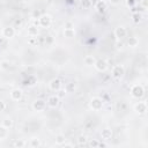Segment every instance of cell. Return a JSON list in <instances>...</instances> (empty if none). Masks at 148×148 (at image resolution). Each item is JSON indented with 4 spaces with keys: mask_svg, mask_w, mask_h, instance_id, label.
I'll use <instances>...</instances> for the list:
<instances>
[{
    "mask_svg": "<svg viewBox=\"0 0 148 148\" xmlns=\"http://www.w3.org/2000/svg\"><path fill=\"white\" fill-rule=\"evenodd\" d=\"M15 146H16V147H22V146H24V142H23V141H17V142L15 143Z\"/></svg>",
    "mask_w": 148,
    "mask_h": 148,
    "instance_id": "26",
    "label": "cell"
},
{
    "mask_svg": "<svg viewBox=\"0 0 148 148\" xmlns=\"http://www.w3.org/2000/svg\"><path fill=\"white\" fill-rule=\"evenodd\" d=\"M31 146H40V142L37 139H32L31 140Z\"/></svg>",
    "mask_w": 148,
    "mask_h": 148,
    "instance_id": "23",
    "label": "cell"
},
{
    "mask_svg": "<svg viewBox=\"0 0 148 148\" xmlns=\"http://www.w3.org/2000/svg\"><path fill=\"white\" fill-rule=\"evenodd\" d=\"M131 92H132V96H133V97H135V98H140V97H142V96H143L145 90H143V88H142L141 86L135 84V86H133V87H132Z\"/></svg>",
    "mask_w": 148,
    "mask_h": 148,
    "instance_id": "2",
    "label": "cell"
},
{
    "mask_svg": "<svg viewBox=\"0 0 148 148\" xmlns=\"http://www.w3.org/2000/svg\"><path fill=\"white\" fill-rule=\"evenodd\" d=\"M99 143L98 142H96V141H91L90 143H89V146H98Z\"/></svg>",
    "mask_w": 148,
    "mask_h": 148,
    "instance_id": "30",
    "label": "cell"
},
{
    "mask_svg": "<svg viewBox=\"0 0 148 148\" xmlns=\"http://www.w3.org/2000/svg\"><path fill=\"white\" fill-rule=\"evenodd\" d=\"M2 125H3L5 127H7V128H8V127H10V126L13 125V121H12L10 119H5V120H3V123H2Z\"/></svg>",
    "mask_w": 148,
    "mask_h": 148,
    "instance_id": "20",
    "label": "cell"
},
{
    "mask_svg": "<svg viewBox=\"0 0 148 148\" xmlns=\"http://www.w3.org/2000/svg\"><path fill=\"white\" fill-rule=\"evenodd\" d=\"M64 34H65V36L66 37H68V38H71V37H73L74 36V29H65L64 30Z\"/></svg>",
    "mask_w": 148,
    "mask_h": 148,
    "instance_id": "18",
    "label": "cell"
},
{
    "mask_svg": "<svg viewBox=\"0 0 148 148\" xmlns=\"http://www.w3.org/2000/svg\"><path fill=\"white\" fill-rule=\"evenodd\" d=\"M135 111L139 112V113H145L147 111V104L145 102H139L135 105Z\"/></svg>",
    "mask_w": 148,
    "mask_h": 148,
    "instance_id": "11",
    "label": "cell"
},
{
    "mask_svg": "<svg viewBox=\"0 0 148 148\" xmlns=\"http://www.w3.org/2000/svg\"><path fill=\"white\" fill-rule=\"evenodd\" d=\"M102 105H103V102H102V99L98 98V97H95V98H92V99L90 101V106H91L94 110H99V109L102 108Z\"/></svg>",
    "mask_w": 148,
    "mask_h": 148,
    "instance_id": "4",
    "label": "cell"
},
{
    "mask_svg": "<svg viewBox=\"0 0 148 148\" xmlns=\"http://www.w3.org/2000/svg\"><path fill=\"white\" fill-rule=\"evenodd\" d=\"M126 34H127V31H126V29L124 27H117L116 30H114V35L118 38H124L126 36Z\"/></svg>",
    "mask_w": 148,
    "mask_h": 148,
    "instance_id": "9",
    "label": "cell"
},
{
    "mask_svg": "<svg viewBox=\"0 0 148 148\" xmlns=\"http://www.w3.org/2000/svg\"><path fill=\"white\" fill-rule=\"evenodd\" d=\"M61 86H62V83H61V81H60L59 79H53V80H51V82H50V88H51L53 91L59 90V89L61 88Z\"/></svg>",
    "mask_w": 148,
    "mask_h": 148,
    "instance_id": "6",
    "label": "cell"
},
{
    "mask_svg": "<svg viewBox=\"0 0 148 148\" xmlns=\"http://www.w3.org/2000/svg\"><path fill=\"white\" fill-rule=\"evenodd\" d=\"M110 1H111V3H113V5H117V3H119L120 0H110Z\"/></svg>",
    "mask_w": 148,
    "mask_h": 148,
    "instance_id": "31",
    "label": "cell"
},
{
    "mask_svg": "<svg viewBox=\"0 0 148 148\" xmlns=\"http://www.w3.org/2000/svg\"><path fill=\"white\" fill-rule=\"evenodd\" d=\"M75 89V86L73 84V83H67L66 84V90L68 91V92H71L72 90H74Z\"/></svg>",
    "mask_w": 148,
    "mask_h": 148,
    "instance_id": "21",
    "label": "cell"
},
{
    "mask_svg": "<svg viewBox=\"0 0 148 148\" xmlns=\"http://www.w3.org/2000/svg\"><path fill=\"white\" fill-rule=\"evenodd\" d=\"M7 135V127H5L3 125L0 126V139H5Z\"/></svg>",
    "mask_w": 148,
    "mask_h": 148,
    "instance_id": "17",
    "label": "cell"
},
{
    "mask_svg": "<svg viewBox=\"0 0 148 148\" xmlns=\"http://www.w3.org/2000/svg\"><path fill=\"white\" fill-rule=\"evenodd\" d=\"M37 32H38V29H37L36 27H30V28L28 29V34H29V36H31V37L37 36Z\"/></svg>",
    "mask_w": 148,
    "mask_h": 148,
    "instance_id": "14",
    "label": "cell"
},
{
    "mask_svg": "<svg viewBox=\"0 0 148 148\" xmlns=\"http://www.w3.org/2000/svg\"><path fill=\"white\" fill-rule=\"evenodd\" d=\"M10 97H12L14 101L21 99V97H22V90H20V89H14V90L10 92Z\"/></svg>",
    "mask_w": 148,
    "mask_h": 148,
    "instance_id": "12",
    "label": "cell"
},
{
    "mask_svg": "<svg viewBox=\"0 0 148 148\" xmlns=\"http://www.w3.org/2000/svg\"><path fill=\"white\" fill-rule=\"evenodd\" d=\"M82 141L86 142V138H84V136H80V138H79V145H82Z\"/></svg>",
    "mask_w": 148,
    "mask_h": 148,
    "instance_id": "25",
    "label": "cell"
},
{
    "mask_svg": "<svg viewBox=\"0 0 148 148\" xmlns=\"http://www.w3.org/2000/svg\"><path fill=\"white\" fill-rule=\"evenodd\" d=\"M2 35H3V37H6V38H10V37H13V36L15 35V30H14V28H12V27H7V28L3 29Z\"/></svg>",
    "mask_w": 148,
    "mask_h": 148,
    "instance_id": "10",
    "label": "cell"
},
{
    "mask_svg": "<svg viewBox=\"0 0 148 148\" xmlns=\"http://www.w3.org/2000/svg\"><path fill=\"white\" fill-rule=\"evenodd\" d=\"M125 74V68L121 65H117L112 67V76L116 79H120L123 77V75Z\"/></svg>",
    "mask_w": 148,
    "mask_h": 148,
    "instance_id": "1",
    "label": "cell"
},
{
    "mask_svg": "<svg viewBox=\"0 0 148 148\" xmlns=\"http://www.w3.org/2000/svg\"><path fill=\"white\" fill-rule=\"evenodd\" d=\"M45 105H46V103H45L43 99H37V101L34 102L32 108H34L36 111H42V110H44Z\"/></svg>",
    "mask_w": 148,
    "mask_h": 148,
    "instance_id": "8",
    "label": "cell"
},
{
    "mask_svg": "<svg viewBox=\"0 0 148 148\" xmlns=\"http://www.w3.org/2000/svg\"><path fill=\"white\" fill-rule=\"evenodd\" d=\"M89 5H90V1H89V0H83V1H82V6L88 7Z\"/></svg>",
    "mask_w": 148,
    "mask_h": 148,
    "instance_id": "24",
    "label": "cell"
},
{
    "mask_svg": "<svg viewBox=\"0 0 148 148\" xmlns=\"http://www.w3.org/2000/svg\"><path fill=\"white\" fill-rule=\"evenodd\" d=\"M1 67H2L3 69H6V68H8V67H9V66H8V62H6V61H3V62H2V66H1Z\"/></svg>",
    "mask_w": 148,
    "mask_h": 148,
    "instance_id": "28",
    "label": "cell"
},
{
    "mask_svg": "<svg viewBox=\"0 0 148 148\" xmlns=\"http://www.w3.org/2000/svg\"><path fill=\"white\" fill-rule=\"evenodd\" d=\"M65 29H74V27H73V24H72V22H66V24H65Z\"/></svg>",
    "mask_w": 148,
    "mask_h": 148,
    "instance_id": "22",
    "label": "cell"
},
{
    "mask_svg": "<svg viewBox=\"0 0 148 148\" xmlns=\"http://www.w3.org/2000/svg\"><path fill=\"white\" fill-rule=\"evenodd\" d=\"M84 62H86V65H94L95 64V59H94V57L92 56H87L86 58H84Z\"/></svg>",
    "mask_w": 148,
    "mask_h": 148,
    "instance_id": "16",
    "label": "cell"
},
{
    "mask_svg": "<svg viewBox=\"0 0 148 148\" xmlns=\"http://www.w3.org/2000/svg\"><path fill=\"white\" fill-rule=\"evenodd\" d=\"M64 140H65V139H64L61 135H59V136H58V139H57V142H58V143H61Z\"/></svg>",
    "mask_w": 148,
    "mask_h": 148,
    "instance_id": "27",
    "label": "cell"
},
{
    "mask_svg": "<svg viewBox=\"0 0 148 148\" xmlns=\"http://www.w3.org/2000/svg\"><path fill=\"white\" fill-rule=\"evenodd\" d=\"M39 24L43 28H47L51 24V17L49 15H43L39 17Z\"/></svg>",
    "mask_w": 148,
    "mask_h": 148,
    "instance_id": "5",
    "label": "cell"
},
{
    "mask_svg": "<svg viewBox=\"0 0 148 148\" xmlns=\"http://www.w3.org/2000/svg\"><path fill=\"white\" fill-rule=\"evenodd\" d=\"M94 65H95L96 69H97V71H99V72H104V71L108 68V62H106L105 60H102V59L96 60Z\"/></svg>",
    "mask_w": 148,
    "mask_h": 148,
    "instance_id": "3",
    "label": "cell"
},
{
    "mask_svg": "<svg viewBox=\"0 0 148 148\" xmlns=\"http://www.w3.org/2000/svg\"><path fill=\"white\" fill-rule=\"evenodd\" d=\"M96 9L98 10V12H103L105 8H106V6H105V2H103V1H98L97 3H96Z\"/></svg>",
    "mask_w": 148,
    "mask_h": 148,
    "instance_id": "13",
    "label": "cell"
},
{
    "mask_svg": "<svg viewBox=\"0 0 148 148\" xmlns=\"http://www.w3.org/2000/svg\"><path fill=\"white\" fill-rule=\"evenodd\" d=\"M111 135H112V133H111L110 130H103V131H102V138H103V139L108 140V139L111 138Z\"/></svg>",
    "mask_w": 148,
    "mask_h": 148,
    "instance_id": "15",
    "label": "cell"
},
{
    "mask_svg": "<svg viewBox=\"0 0 148 148\" xmlns=\"http://www.w3.org/2000/svg\"><path fill=\"white\" fill-rule=\"evenodd\" d=\"M46 104H47L50 108H56V106H58V104H59V98H58L56 95L50 96V97L47 98Z\"/></svg>",
    "mask_w": 148,
    "mask_h": 148,
    "instance_id": "7",
    "label": "cell"
},
{
    "mask_svg": "<svg viewBox=\"0 0 148 148\" xmlns=\"http://www.w3.org/2000/svg\"><path fill=\"white\" fill-rule=\"evenodd\" d=\"M5 106H6V105H5V103L0 101V111H2V110L5 109Z\"/></svg>",
    "mask_w": 148,
    "mask_h": 148,
    "instance_id": "29",
    "label": "cell"
},
{
    "mask_svg": "<svg viewBox=\"0 0 148 148\" xmlns=\"http://www.w3.org/2000/svg\"><path fill=\"white\" fill-rule=\"evenodd\" d=\"M133 2H134V0H128V1H127V5L130 6V5H132Z\"/></svg>",
    "mask_w": 148,
    "mask_h": 148,
    "instance_id": "32",
    "label": "cell"
},
{
    "mask_svg": "<svg viewBox=\"0 0 148 148\" xmlns=\"http://www.w3.org/2000/svg\"><path fill=\"white\" fill-rule=\"evenodd\" d=\"M128 45L132 46V47L136 46V45H138V39H136L135 37H131V38L128 39Z\"/></svg>",
    "mask_w": 148,
    "mask_h": 148,
    "instance_id": "19",
    "label": "cell"
}]
</instances>
